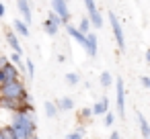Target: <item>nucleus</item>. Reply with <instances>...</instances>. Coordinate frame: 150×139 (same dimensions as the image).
Masks as SVG:
<instances>
[{
    "mask_svg": "<svg viewBox=\"0 0 150 139\" xmlns=\"http://www.w3.org/2000/svg\"><path fill=\"white\" fill-rule=\"evenodd\" d=\"M0 98H11V100L23 98V100H31V96H29V92H27V88H25V84H23L21 78L11 80V82L0 86Z\"/></svg>",
    "mask_w": 150,
    "mask_h": 139,
    "instance_id": "1",
    "label": "nucleus"
},
{
    "mask_svg": "<svg viewBox=\"0 0 150 139\" xmlns=\"http://www.w3.org/2000/svg\"><path fill=\"white\" fill-rule=\"evenodd\" d=\"M8 125H11V127H21V129H25V131H29V133H33V135H35V131H37V123H35L33 112L15 110V112H11Z\"/></svg>",
    "mask_w": 150,
    "mask_h": 139,
    "instance_id": "2",
    "label": "nucleus"
},
{
    "mask_svg": "<svg viewBox=\"0 0 150 139\" xmlns=\"http://www.w3.org/2000/svg\"><path fill=\"white\" fill-rule=\"evenodd\" d=\"M109 23H111V31H113V37H115V41H117V47H119V49H123V47H125L123 29H121V23H119V19H117V15H115L113 10L109 13Z\"/></svg>",
    "mask_w": 150,
    "mask_h": 139,
    "instance_id": "3",
    "label": "nucleus"
},
{
    "mask_svg": "<svg viewBox=\"0 0 150 139\" xmlns=\"http://www.w3.org/2000/svg\"><path fill=\"white\" fill-rule=\"evenodd\" d=\"M52 13H56L62 21V25L70 23V10H68V2L64 0H52Z\"/></svg>",
    "mask_w": 150,
    "mask_h": 139,
    "instance_id": "4",
    "label": "nucleus"
},
{
    "mask_svg": "<svg viewBox=\"0 0 150 139\" xmlns=\"http://www.w3.org/2000/svg\"><path fill=\"white\" fill-rule=\"evenodd\" d=\"M84 6H86V13H88V21H91V27L99 29L103 25V19H101V13L97 10V4H95V0H82Z\"/></svg>",
    "mask_w": 150,
    "mask_h": 139,
    "instance_id": "5",
    "label": "nucleus"
},
{
    "mask_svg": "<svg viewBox=\"0 0 150 139\" xmlns=\"http://www.w3.org/2000/svg\"><path fill=\"white\" fill-rule=\"evenodd\" d=\"M19 78V70L6 59L4 61V66L2 68H0V86H2V84H6V82H11V80H17Z\"/></svg>",
    "mask_w": 150,
    "mask_h": 139,
    "instance_id": "6",
    "label": "nucleus"
},
{
    "mask_svg": "<svg viewBox=\"0 0 150 139\" xmlns=\"http://www.w3.org/2000/svg\"><path fill=\"white\" fill-rule=\"evenodd\" d=\"M115 98H117V110H119V117L125 115V86H123V80L117 76V82H115Z\"/></svg>",
    "mask_w": 150,
    "mask_h": 139,
    "instance_id": "7",
    "label": "nucleus"
},
{
    "mask_svg": "<svg viewBox=\"0 0 150 139\" xmlns=\"http://www.w3.org/2000/svg\"><path fill=\"white\" fill-rule=\"evenodd\" d=\"M17 8L23 17V23L29 25L33 21V15H31V4H29V0H17Z\"/></svg>",
    "mask_w": 150,
    "mask_h": 139,
    "instance_id": "8",
    "label": "nucleus"
},
{
    "mask_svg": "<svg viewBox=\"0 0 150 139\" xmlns=\"http://www.w3.org/2000/svg\"><path fill=\"white\" fill-rule=\"evenodd\" d=\"M86 53L91 55V57H95L97 55V51H99V41H97V33H93V31H88L86 35Z\"/></svg>",
    "mask_w": 150,
    "mask_h": 139,
    "instance_id": "9",
    "label": "nucleus"
},
{
    "mask_svg": "<svg viewBox=\"0 0 150 139\" xmlns=\"http://www.w3.org/2000/svg\"><path fill=\"white\" fill-rule=\"evenodd\" d=\"M6 43L11 45V49H13L15 53H21V55H23V45H21V41H19V37H17L15 31H8V33H6Z\"/></svg>",
    "mask_w": 150,
    "mask_h": 139,
    "instance_id": "10",
    "label": "nucleus"
},
{
    "mask_svg": "<svg viewBox=\"0 0 150 139\" xmlns=\"http://www.w3.org/2000/svg\"><path fill=\"white\" fill-rule=\"evenodd\" d=\"M66 29H68V35H70V37H72L74 41H78V43L82 45V49L86 51V37H84V35H82V33H80V31H78L76 27H72L70 23L66 25Z\"/></svg>",
    "mask_w": 150,
    "mask_h": 139,
    "instance_id": "11",
    "label": "nucleus"
},
{
    "mask_svg": "<svg viewBox=\"0 0 150 139\" xmlns=\"http://www.w3.org/2000/svg\"><path fill=\"white\" fill-rule=\"evenodd\" d=\"M107 110H109V98H101V100H99V102H95V106L91 108L93 117H103Z\"/></svg>",
    "mask_w": 150,
    "mask_h": 139,
    "instance_id": "12",
    "label": "nucleus"
},
{
    "mask_svg": "<svg viewBox=\"0 0 150 139\" xmlns=\"http://www.w3.org/2000/svg\"><path fill=\"white\" fill-rule=\"evenodd\" d=\"M54 104H56V108H58V110H70V108H74V100H72L70 96H64V98L56 100Z\"/></svg>",
    "mask_w": 150,
    "mask_h": 139,
    "instance_id": "13",
    "label": "nucleus"
},
{
    "mask_svg": "<svg viewBox=\"0 0 150 139\" xmlns=\"http://www.w3.org/2000/svg\"><path fill=\"white\" fill-rule=\"evenodd\" d=\"M13 27H15V33H19V35H23V37H29V25H25L21 19H17V21L13 23Z\"/></svg>",
    "mask_w": 150,
    "mask_h": 139,
    "instance_id": "14",
    "label": "nucleus"
},
{
    "mask_svg": "<svg viewBox=\"0 0 150 139\" xmlns=\"http://www.w3.org/2000/svg\"><path fill=\"white\" fill-rule=\"evenodd\" d=\"M138 123H140L142 137H144V139H150V127H148V123H146V117H142L140 112H138Z\"/></svg>",
    "mask_w": 150,
    "mask_h": 139,
    "instance_id": "15",
    "label": "nucleus"
},
{
    "mask_svg": "<svg viewBox=\"0 0 150 139\" xmlns=\"http://www.w3.org/2000/svg\"><path fill=\"white\" fill-rule=\"evenodd\" d=\"M43 110H45V117H50V119H56V117H58V108H56V104L50 102V100H45Z\"/></svg>",
    "mask_w": 150,
    "mask_h": 139,
    "instance_id": "16",
    "label": "nucleus"
},
{
    "mask_svg": "<svg viewBox=\"0 0 150 139\" xmlns=\"http://www.w3.org/2000/svg\"><path fill=\"white\" fill-rule=\"evenodd\" d=\"M76 29H78V31H80L82 35H86V33L91 31V21H88V17H84V19H80V25H78Z\"/></svg>",
    "mask_w": 150,
    "mask_h": 139,
    "instance_id": "17",
    "label": "nucleus"
},
{
    "mask_svg": "<svg viewBox=\"0 0 150 139\" xmlns=\"http://www.w3.org/2000/svg\"><path fill=\"white\" fill-rule=\"evenodd\" d=\"M43 29H45V33H47V35H52V37H54V35H58V27H56L54 23H50L47 19H45V23H43Z\"/></svg>",
    "mask_w": 150,
    "mask_h": 139,
    "instance_id": "18",
    "label": "nucleus"
},
{
    "mask_svg": "<svg viewBox=\"0 0 150 139\" xmlns=\"http://www.w3.org/2000/svg\"><path fill=\"white\" fill-rule=\"evenodd\" d=\"M113 84V76L109 74V72H101V86H111Z\"/></svg>",
    "mask_w": 150,
    "mask_h": 139,
    "instance_id": "19",
    "label": "nucleus"
},
{
    "mask_svg": "<svg viewBox=\"0 0 150 139\" xmlns=\"http://www.w3.org/2000/svg\"><path fill=\"white\" fill-rule=\"evenodd\" d=\"M25 70H27V76L33 80V78H35V64H33L31 59H27V61H25Z\"/></svg>",
    "mask_w": 150,
    "mask_h": 139,
    "instance_id": "20",
    "label": "nucleus"
},
{
    "mask_svg": "<svg viewBox=\"0 0 150 139\" xmlns=\"http://www.w3.org/2000/svg\"><path fill=\"white\" fill-rule=\"evenodd\" d=\"M78 82H80V76H78V74H66V84L76 86Z\"/></svg>",
    "mask_w": 150,
    "mask_h": 139,
    "instance_id": "21",
    "label": "nucleus"
},
{
    "mask_svg": "<svg viewBox=\"0 0 150 139\" xmlns=\"http://www.w3.org/2000/svg\"><path fill=\"white\" fill-rule=\"evenodd\" d=\"M0 131H2V137H4V139H15L13 129H11L8 125H2V127H0Z\"/></svg>",
    "mask_w": 150,
    "mask_h": 139,
    "instance_id": "22",
    "label": "nucleus"
},
{
    "mask_svg": "<svg viewBox=\"0 0 150 139\" xmlns=\"http://www.w3.org/2000/svg\"><path fill=\"white\" fill-rule=\"evenodd\" d=\"M47 21H50V23H54L56 27H60V25H62V21H60V17H58L56 13H52V10H50V15H47Z\"/></svg>",
    "mask_w": 150,
    "mask_h": 139,
    "instance_id": "23",
    "label": "nucleus"
},
{
    "mask_svg": "<svg viewBox=\"0 0 150 139\" xmlns=\"http://www.w3.org/2000/svg\"><path fill=\"white\" fill-rule=\"evenodd\" d=\"M103 117H105V125H107V127H111V125L115 123V115H113V112H109V110H107Z\"/></svg>",
    "mask_w": 150,
    "mask_h": 139,
    "instance_id": "24",
    "label": "nucleus"
},
{
    "mask_svg": "<svg viewBox=\"0 0 150 139\" xmlns=\"http://www.w3.org/2000/svg\"><path fill=\"white\" fill-rule=\"evenodd\" d=\"M82 137H84V131H82V129H78V131L66 135V139H82Z\"/></svg>",
    "mask_w": 150,
    "mask_h": 139,
    "instance_id": "25",
    "label": "nucleus"
},
{
    "mask_svg": "<svg viewBox=\"0 0 150 139\" xmlns=\"http://www.w3.org/2000/svg\"><path fill=\"white\" fill-rule=\"evenodd\" d=\"M80 117H82V119H88V117H93L91 108H82V110H80Z\"/></svg>",
    "mask_w": 150,
    "mask_h": 139,
    "instance_id": "26",
    "label": "nucleus"
},
{
    "mask_svg": "<svg viewBox=\"0 0 150 139\" xmlns=\"http://www.w3.org/2000/svg\"><path fill=\"white\" fill-rule=\"evenodd\" d=\"M140 82H142V86H144V88H150V78H148V76H142V80H140Z\"/></svg>",
    "mask_w": 150,
    "mask_h": 139,
    "instance_id": "27",
    "label": "nucleus"
},
{
    "mask_svg": "<svg viewBox=\"0 0 150 139\" xmlns=\"http://www.w3.org/2000/svg\"><path fill=\"white\" fill-rule=\"evenodd\" d=\"M4 13H6V8H4V4H2V2H0V19L4 17Z\"/></svg>",
    "mask_w": 150,
    "mask_h": 139,
    "instance_id": "28",
    "label": "nucleus"
},
{
    "mask_svg": "<svg viewBox=\"0 0 150 139\" xmlns=\"http://www.w3.org/2000/svg\"><path fill=\"white\" fill-rule=\"evenodd\" d=\"M109 139H119V133H117V131H113V133H111V137H109Z\"/></svg>",
    "mask_w": 150,
    "mask_h": 139,
    "instance_id": "29",
    "label": "nucleus"
},
{
    "mask_svg": "<svg viewBox=\"0 0 150 139\" xmlns=\"http://www.w3.org/2000/svg\"><path fill=\"white\" fill-rule=\"evenodd\" d=\"M4 61H6V57H4V55H0V68L4 66Z\"/></svg>",
    "mask_w": 150,
    "mask_h": 139,
    "instance_id": "30",
    "label": "nucleus"
},
{
    "mask_svg": "<svg viewBox=\"0 0 150 139\" xmlns=\"http://www.w3.org/2000/svg\"><path fill=\"white\" fill-rule=\"evenodd\" d=\"M0 139H4V137H2V131H0Z\"/></svg>",
    "mask_w": 150,
    "mask_h": 139,
    "instance_id": "31",
    "label": "nucleus"
},
{
    "mask_svg": "<svg viewBox=\"0 0 150 139\" xmlns=\"http://www.w3.org/2000/svg\"><path fill=\"white\" fill-rule=\"evenodd\" d=\"M64 2H70V0H64Z\"/></svg>",
    "mask_w": 150,
    "mask_h": 139,
    "instance_id": "32",
    "label": "nucleus"
}]
</instances>
